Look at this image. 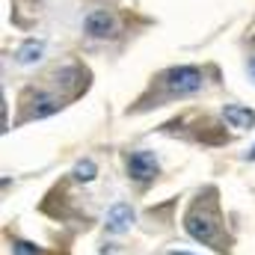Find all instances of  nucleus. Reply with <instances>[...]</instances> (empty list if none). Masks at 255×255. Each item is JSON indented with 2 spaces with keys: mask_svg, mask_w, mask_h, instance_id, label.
I'll return each instance as SVG.
<instances>
[{
  "mask_svg": "<svg viewBox=\"0 0 255 255\" xmlns=\"http://www.w3.org/2000/svg\"><path fill=\"white\" fill-rule=\"evenodd\" d=\"M184 229H187V235H190L193 241H199V244H208V247H214V250H226V247H220V223H217V214H214V208L208 211L202 202H196L190 211H187V217H184Z\"/></svg>",
  "mask_w": 255,
  "mask_h": 255,
  "instance_id": "f257e3e1",
  "label": "nucleus"
},
{
  "mask_svg": "<svg viewBox=\"0 0 255 255\" xmlns=\"http://www.w3.org/2000/svg\"><path fill=\"white\" fill-rule=\"evenodd\" d=\"M163 83H166L169 95L184 98V95H193L202 89V71L196 65H175L163 74Z\"/></svg>",
  "mask_w": 255,
  "mask_h": 255,
  "instance_id": "f03ea898",
  "label": "nucleus"
},
{
  "mask_svg": "<svg viewBox=\"0 0 255 255\" xmlns=\"http://www.w3.org/2000/svg\"><path fill=\"white\" fill-rule=\"evenodd\" d=\"M157 169H160V163H157L154 151L139 148V151H130V154H128V175H130L133 181L145 184V181H151V178L157 175Z\"/></svg>",
  "mask_w": 255,
  "mask_h": 255,
  "instance_id": "7ed1b4c3",
  "label": "nucleus"
},
{
  "mask_svg": "<svg viewBox=\"0 0 255 255\" xmlns=\"http://www.w3.org/2000/svg\"><path fill=\"white\" fill-rule=\"evenodd\" d=\"M83 30L89 39H110V36H116V18L107 15L104 9H95L83 18Z\"/></svg>",
  "mask_w": 255,
  "mask_h": 255,
  "instance_id": "20e7f679",
  "label": "nucleus"
},
{
  "mask_svg": "<svg viewBox=\"0 0 255 255\" xmlns=\"http://www.w3.org/2000/svg\"><path fill=\"white\" fill-rule=\"evenodd\" d=\"M130 226H133V208L125 205V202H116V205L107 211V217H104L107 235H125Z\"/></svg>",
  "mask_w": 255,
  "mask_h": 255,
  "instance_id": "39448f33",
  "label": "nucleus"
},
{
  "mask_svg": "<svg viewBox=\"0 0 255 255\" xmlns=\"http://www.w3.org/2000/svg\"><path fill=\"white\" fill-rule=\"evenodd\" d=\"M63 107V101L51 92H36L33 95V104H30V119H45V116H54L57 110Z\"/></svg>",
  "mask_w": 255,
  "mask_h": 255,
  "instance_id": "423d86ee",
  "label": "nucleus"
},
{
  "mask_svg": "<svg viewBox=\"0 0 255 255\" xmlns=\"http://www.w3.org/2000/svg\"><path fill=\"white\" fill-rule=\"evenodd\" d=\"M223 119H226L232 128H238V130H250V128H255V113L250 110V107L229 104V107H223Z\"/></svg>",
  "mask_w": 255,
  "mask_h": 255,
  "instance_id": "0eeeda50",
  "label": "nucleus"
},
{
  "mask_svg": "<svg viewBox=\"0 0 255 255\" xmlns=\"http://www.w3.org/2000/svg\"><path fill=\"white\" fill-rule=\"evenodd\" d=\"M42 57H45V42H39V39H30V42H24L15 51V63L18 65H33V63H39Z\"/></svg>",
  "mask_w": 255,
  "mask_h": 255,
  "instance_id": "6e6552de",
  "label": "nucleus"
},
{
  "mask_svg": "<svg viewBox=\"0 0 255 255\" xmlns=\"http://www.w3.org/2000/svg\"><path fill=\"white\" fill-rule=\"evenodd\" d=\"M71 175H74V181H80V184H89V181H95V175H98V166H95V160L83 157V160H77V163H74Z\"/></svg>",
  "mask_w": 255,
  "mask_h": 255,
  "instance_id": "1a4fd4ad",
  "label": "nucleus"
},
{
  "mask_svg": "<svg viewBox=\"0 0 255 255\" xmlns=\"http://www.w3.org/2000/svg\"><path fill=\"white\" fill-rule=\"evenodd\" d=\"M12 255H42V253H39V247H33L27 241H15L12 244Z\"/></svg>",
  "mask_w": 255,
  "mask_h": 255,
  "instance_id": "9d476101",
  "label": "nucleus"
},
{
  "mask_svg": "<svg viewBox=\"0 0 255 255\" xmlns=\"http://www.w3.org/2000/svg\"><path fill=\"white\" fill-rule=\"evenodd\" d=\"M247 68H250V74H253V77H255V57H253V60H250V65H247Z\"/></svg>",
  "mask_w": 255,
  "mask_h": 255,
  "instance_id": "9b49d317",
  "label": "nucleus"
},
{
  "mask_svg": "<svg viewBox=\"0 0 255 255\" xmlns=\"http://www.w3.org/2000/svg\"><path fill=\"white\" fill-rule=\"evenodd\" d=\"M166 255H190V253H178V250H172V253H166Z\"/></svg>",
  "mask_w": 255,
  "mask_h": 255,
  "instance_id": "f8f14e48",
  "label": "nucleus"
},
{
  "mask_svg": "<svg viewBox=\"0 0 255 255\" xmlns=\"http://www.w3.org/2000/svg\"><path fill=\"white\" fill-rule=\"evenodd\" d=\"M247 157H250V160H255V148H253V151H250V154H247Z\"/></svg>",
  "mask_w": 255,
  "mask_h": 255,
  "instance_id": "ddd939ff",
  "label": "nucleus"
}]
</instances>
